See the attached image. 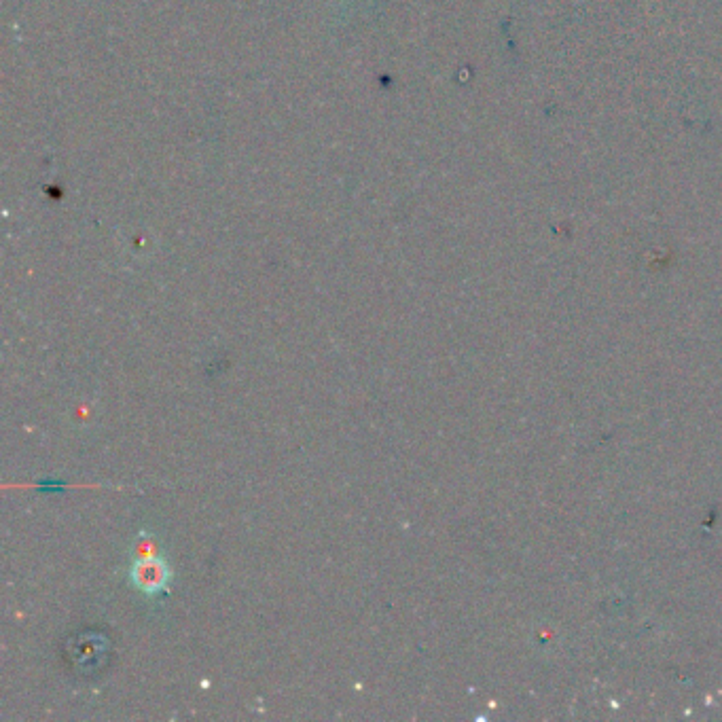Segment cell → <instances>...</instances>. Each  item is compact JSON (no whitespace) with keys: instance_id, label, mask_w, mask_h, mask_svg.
Masks as SVG:
<instances>
[{"instance_id":"7a4b0ae2","label":"cell","mask_w":722,"mask_h":722,"mask_svg":"<svg viewBox=\"0 0 722 722\" xmlns=\"http://www.w3.org/2000/svg\"><path fill=\"white\" fill-rule=\"evenodd\" d=\"M153 551H155V545H153V540H151V538H147V536H144V538H142V543H140V545H136V553H138V559L155 555Z\"/></svg>"},{"instance_id":"6da1fadb","label":"cell","mask_w":722,"mask_h":722,"mask_svg":"<svg viewBox=\"0 0 722 722\" xmlns=\"http://www.w3.org/2000/svg\"><path fill=\"white\" fill-rule=\"evenodd\" d=\"M132 581H134L136 589H140L147 595L168 593L172 572H170V566L161 557H157V555L142 557L132 568Z\"/></svg>"}]
</instances>
